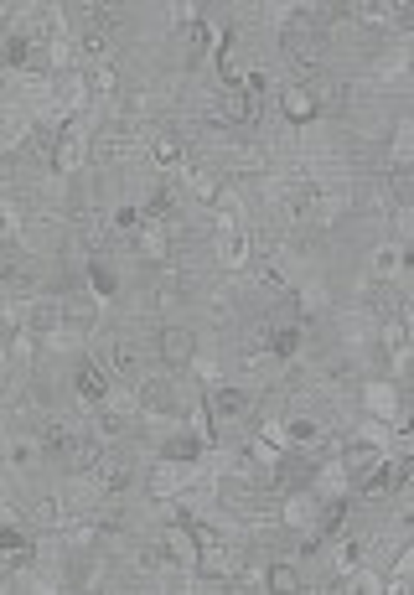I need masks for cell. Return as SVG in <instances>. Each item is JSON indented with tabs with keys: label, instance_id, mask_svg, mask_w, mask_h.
I'll return each mask as SVG.
<instances>
[{
	"label": "cell",
	"instance_id": "e575fe53",
	"mask_svg": "<svg viewBox=\"0 0 414 595\" xmlns=\"http://www.w3.org/2000/svg\"><path fill=\"white\" fill-rule=\"evenodd\" d=\"M192 373H197V378L207 383V389H223V368H218V357H202V352H197Z\"/></svg>",
	"mask_w": 414,
	"mask_h": 595
},
{
	"label": "cell",
	"instance_id": "8fae6325",
	"mask_svg": "<svg viewBox=\"0 0 414 595\" xmlns=\"http://www.w3.org/2000/svg\"><path fill=\"white\" fill-rule=\"evenodd\" d=\"M73 394H78L83 409H104V404L114 399V383L104 378L99 363H78V368H73Z\"/></svg>",
	"mask_w": 414,
	"mask_h": 595
},
{
	"label": "cell",
	"instance_id": "4dcf8cb0",
	"mask_svg": "<svg viewBox=\"0 0 414 595\" xmlns=\"http://www.w3.org/2000/svg\"><path fill=\"white\" fill-rule=\"evenodd\" d=\"M352 21H363V26H394L399 21V6H383V0H373V6H352Z\"/></svg>",
	"mask_w": 414,
	"mask_h": 595
},
{
	"label": "cell",
	"instance_id": "836d02e7",
	"mask_svg": "<svg viewBox=\"0 0 414 595\" xmlns=\"http://www.w3.org/2000/svg\"><path fill=\"white\" fill-rule=\"evenodd\" d=\"M389 580H404V585H414V544H399V554H394V570H389Z\"/></svg>",
	"mask_w": 414,
	"mask_h": 595
},
{
	"label": "cell",
	"instance_id": "ac0fdd59",
	"mask_svg": "<svg viewBox=\"0 0 414 595\" xmlns=\"http://www.w3.org/2000/svg\"><path fill=\"white\" fill-rule=\"evenodd\" d=\"M104 368H109L114 378H135V373H140V352H135V342L114 337V342L104 347Z\"/></svg>",
	"mask_w": 414,
	"mask_h": 595
},
{
	"label": "cell",
	"instance_id": "9c48e42d",
	"mask_svg": "<svg viewBox=\"0 0 414 595\" xmlns=\"http://www.w3.org/2000/svg\"><path fill=\"white\" fill-rule=\"evenodd\" d=\"M83 156H94L88 151V135H83V119H73V125H63V140H57V151H52V176H78L83 171Z\"/></svg>",
	"mask_w": 414,
	"mask_h": 595
},
{
	"label": "cell",
	"instance_id": "30bf717a",
	"mask_svg": "<svg viewBox=\"0 0 414 595\" xmlns=\"http://www.w3.org/2000/svg\"><path fill=\"white\" fill-rule=\"evenodd\" d=\"M358 394H363V409H368V420H378V425H394V420H399L404 399H399V389H394L389 378H368Z\"/></svg>",
	"mask_w": 414,
	"mask_h": 595
},
{
	"label": "cell",
	"instance_id": "7402d4cb",
	"mask_svg": "<svg viewBox=\"0 0 414 595\" xmlns=\"http://www.w3.org/2000/svg\"><path fill=\"white\" fill-rule=\"evenodd\" d=\"M285 430H290V445H301V451H311V445H321V440H327V430H321V420H316V414H290V420H285Z\"/></svg>",
	"mask_w": 414,
	"mask_h": 595
},
{
	"label": "cell",
	"instance_id": "cb8c5ba5",
	"mask_svg": "<svg viewBox=\"0 0 414 595\" xmlns=\"http://www.w3.org/2000/svg\"><path fill=\"white\" fill-rule=\"evenodd\" d=\"M264 171H270V151L264 145H239L233 151V176H259L264 182Z\"/></svg>",
	"mask_w": 414,
	"mask_h": 595
},
{
	"label": "cell",
	"instance_id": "d590c367",
	"mask_svg": "<svg viewBox=\"0 0 414 595\" xmlns=\"http://www.w3.org/2000/svg\"><path fill=\"white\" fill-rule=\"evenodd\" d=\"M244 94H249V99H264V94H270V73H264V68H249Z\"/></svg>",
	"mask_w": 414,
	"mask_h": 595
},
{
	"label": "cell",
	"instance_id": "f1b7e54d",
	"mask_svg": "<svg viewBox=\"0 0 414 595\" xmlns=\"http://www.w3.org/2000/svg\"><path fill=\"white\" fill-rule=\"evenodd\" d=\"M218 78H223V88H244L249 68H244V57H239V47H223V52H218Z\"/></svg>",
	"mask_w": 414,
	"mask_h": 595
},
{
	"label": "cell",
	"instance_id": "44dd1931",
	"mask_svg": "<svg viewBox=\"0 0 414 595\" xmlns=\"http://www.w3.org/2000/svg\"><path fill=\"white\" fill-rule=\"evenodd\" d=\"M327 306H332V290L321 285V280H311V285H301V290H295V311H301L306 321L327 316Z\"/></svg>",
	"mask_w": 414,
	"mask_h": 595
},
{
	"label": "cell",
	"instance_id": "9a60e30c",
	"mask_svg": "<svg viewBox=\"0 0 414 595\" xmlns=\"http://www.w3.org/2000/svg\"><path fill=\"white\" fill-rule=\"evenodd\" d=\"M88 476H94V482H99V492L104 497H120L130 482H135V466H130V456H104L94 471H88Z\"/></svg>",
	"mask_w": 414,
	"mask_h": 595
},
{
	"label": "cell",
	"instance_id": "8d00e7d4",
	"mask_svg": "<svg viewBox=\"0 0 414 595\" xmlns=\"http://www.w3.org/2000/svg\"><path fill=\"white\" fill-rule=\"evenodd\" d=\"M404 275H409V280H414V254H409V259H404Z\"/></svg>",
	"mask_w": 414,
	"mask_h": 595
},
{
	"label": "cell",
	"instance_id": "4316f807",
	"mask_svg": "<svg viewBox=\"0 0 414 595\" xmlns=\"http://www.w3.org/2000/svg\"><path fill=\"white\" fill-rule=\"evenodd\" d=\"M332 554H337V575H342V580H347V575H358L363 564H368V544H363V539H342Z\"/></svg>",
	"mask_w": 414,
	"mask_h": 595
},
{
	"label": "cell",
	"instance_id": "1f68e13d",
	"mask_svg": "<svg viewBox=\"0 0 414 595\" xmlns=\"http://www.w3.org/2000/svg\"><path fill=\"white\" fill-rule=\"evenodd\" d=\"M213 42H218V32H213V21H197V26H187V52H192V57H202V52H213Z\"/></svg>",
	"mask_w": 414,
	"mask_h": 595
},
{
	"label": "cell",
	"instance_id": "2e32d148",
	"mask_svg": "<svg viewBox=\"0 0 414 595\" xmlns=\"http://www.w3.org/2000/svg\"><path fill=\"white\" fill-rule=\"evenodd\" d=\"M145 264H166L171 259V249H176V238H171V228L166 223H145V233L135 238V244H130Z\"/></svg>",
	"mask_w": 414,
	"mask_h": 595
},
{
	"label": "cell",
	"instance_id": "8992f818",
	"mask_svg": "<svg viewBox=\"0 0 414 595\" xmlns=\"http://www.w3.org/2000/svg\"><path fill=\"white\" fill-rule=\"evenodd\" d=\"M197 471H202V466L166 461V456H161V461L151 466V476H145V492H151L156 502H171L176 492H187V487H192V476H197Z\"/></svg>",
	"mask_w": 414,
	"mask_h": 595
},
{
	"label": "cell",
	"instance_id": "4fadbf2b",
	"mask_svg": "<svg viewBox=\"0 0 414 595\" xmlns=\"http://www.w3.org/2000/svg\"><path fill=\"white\" fill-rule=\"evenodd\" d=\"M280 114L290 119V125H311V119H321V99L311 83H285L280 88Z\"/></svg>",
	"mask_w": 414,
	"mask_h": 595
},
{
	"label": "cell",
	"instance_id": "603a6c76",
	"mask_svg": "<svg viewBox=\"0 0 414 595\" xmlns=\"http://www.w3.org/2000/svg\"><path fill=\"white\" fill-rule=\"evenodd\" d=\"M264 590L270 595H301L306 585H301V570H295V564H270V570H264Z\"/></svg>",
	"mask_w": 414,
	"mask_h": 595
},
{
	"label": "cell",
	"instance_id": "ffe728a7",
	"mask_svg": "<svg viewBox=\"0 0 414 595\" xmlns=\"http://www.w3.org/2000/svg\"><path fill=\"white\" fill-rule=\"evenodd\" d=\"M389 166H394V171H414V119H399V125H394Z\"/></svg>",
	"mask_w": 414,
	"mask_h": 595
},
{
	"label": "cell",
	"instance_id": "ba28073f",
	"mask_svg": "<svg viewBox=\"0 0 414 595\" xmlns=\"http://www.w3.org/2000/svg\"><path fill=\"white\" fill-rule=\"evenodd\" d=\"M156 357L166 363V373L171 368H192L197 363V332L192 326H161L156 332Z\"/></svg>",
	"mask_w": 414,
	"mask_h": 595
},
{
	"label": "cell",
	"instance_id": "7a4b0ae2",
	"mask_svg": "<svg viewBox=\"0 0 414 595\" xmlns=\"http://www.w3.org/2000/svg\"><path fill=\"white\" fill-rule=\"evenodd\" d=\"M280 52H285V63H295L301 73H321V57H327V37H321L316 26L295 21L290 32H280Z\"/></svg>",
	"mask_w": 414,
	"mask_h": 595
},
{
	"label": "cell",
	"instance_id": "3957f363",
	"mask_svg": "<svg viewBox=\"0 0 414 595\" xmlns=\"http://www.w3.org/2000/svg\"><path fill=\"white\" fill-rule=\"evenodd\" d=\"M140 135V125H125V119H114V125H104V130H94L88 135V161H99V166H120V161H130L135 156V140Z\"/></svg>",
	"mask_w": 414,
	"mask_h": 595
},
{
	"label": "cell",
	"instance_id": "e0dca14e",
	"mask_svg": "<svg viewBox=\"0 0 414 595\" xmlns=\"http://www.w3.org/2000/svg\"><path fill=\"white\" fill-rule=\"evenodd\" d=\"M151 161L161 171H187V140L176 135V130H156L151 135Z\"/></svg>",
	"mask_w": 414,
	"mask_h": 595
},
{
	"label": "cell",
	"instance_id": "5bb4252c",
	"mask_svg": "<svg viewBox=\"0 0 414 595\" xmlns=\"http://www.w3.org/2000/svg\"><path fill=\"white\" fill-rule=\"evenodd\" d=\"M337 461L347 466V476H363V471H378L383 466V440H373V435H352L342 451H337Z\"/></svg>",
	"mask_w": 414,
	"mask_h": 595
},
{
	"label": "cell",
	"instance_id": "d6986e66",
	"mask_svg": "<svg viewBox=\"0 0 414 595\" xmlns=\"http://www.w3.org/2000/svg\"><path fill=\"white\" fill-rule=\"evenodd\" d=\"M404 259H409V254H404L399 244H378V249H373V259H368V270H373V285H389V280H394V275L404 270Z\"/></svg>",
	"mask_w": 414,
	"mask_h": 595
},
{
	"label": "cell",
	"instance_id": "5b68a950",
	"mask_svg": "<svg viewBox=\"0 0 414 595\" xmlns=\"http://www.w3.org/2000/svg\"><path fill=\"white\" fill-rule=\"evenodd\" d=\"M213 254H218V264H223L228 275L254 270V228H218Z\"/></svg>",
	"mask_w": 414,
	"mask_h": 595
},
{
	"label": "cell",
	"instance_id": "6da1fadb",
	"mask_svg": "<svg viewBox=\"0 0 414 595\" xmlns=\"http://www.w3.org/2000/svg\"><path fill=\"white\" fill-rule=\"evenodd\" d=\"M140 414H145V420H166V425L187 420V399H182V389H176L171 373L140 383Z\"/></svg>",
	"mask_w": 414,
	"mask_h": 595
},
{
	"label": "cell",
	"instance_id": "d4e9b609",
	"mask_svg": "<svg viewBox=\"0 0 414 595\" xmlns=\"http://www.w3.org/2000/svg\"><path fill=\"white\" fill-rule=\"evenodd\" d=\"M301 342H306V332H301V326H285V321H275L270 357H280V363H290V357H301Z\"/></svg>",
	"mask_w": 414,
	"mask_h": 595
},
{
	"label": "cell",
	"instance_id": "484cf974",
	"mask_svg": "<svg viewBox=\"0 0 414 595\" xmlns=\"http://www.w3.org/2000/svg\"><path fill=\"white\" fill-rule=\"evenodd\" d=\"M83 73H88V94H94V99H120V68H114V63L83 68Z\"/></svg>",
	"mask_w": 414,
	"mask_h": 595
},
{
	"label": "cell",
	"instance_id": "277c9868",
	"mask_svg": "<svg viewBox=\"0 0 414 595\" xmlns=\"http://www.w3.org/2000/svg\"><path fill=\"white\" fill-rule=\"evenodd\" d=\"M202 399H207V409H213L218 425H249L254 414H259V399H254L249 389H233V383H223V389H207Z\"/></svg>",
	"mask_w": 414,
	"mask_h": 595
},
{
	"label": "cell",
	"instance_id": "52a82bcc",
	"mask_svg": "<svg viewBox=\"0 0 414 595\" xmlns=\"http://www.w3.org/2000/svg\"><path fill=\"white\" fill-rule=\"evenodd\" d=\"M99 306H104V301H99L94 290H68V295H63V332L83 342V337L99 326Z\"/></svg>",
	"mask_w": 414,
	"mask_h": 595
},
{
	"label": "cell",
	"instance_id": "f546056e",
	"mask_svg": "<svg viewBox=\"0 0 414 595\" xmlns=\"http://www.w3.org/2000/svg\"><path fill=\"white\" fill-rule=\"evenodd\" d=\"M311 88H316V99H321V114H327V109H342L347 94H352L342 78H321V83H311Z\"/></svg>",
	"mask_w": 414,
	"mask_h": 595
},
{
	"label": "cell",
	"instance_id": "83f0119b",
	"mask_svg": "<svg viewBox=\"0 0 414 595\" xmlns=\"http://www.w3.org/2000/svg\"><path fill=\"white\" fill-rule=\"evenodd\" d=\"M383 590H389V580H383L373 564H363L358 575H347V580H342V595H383Z\"/></svg>",
	"mask_w": 414,
	"mask_h": 595
},
{
	"label": "cell",
	"instance_id": "7c38bea8",
	"mask_svg": "<svg viewBox=\"0 0 414 595\" xmlns=\"http://www.w3.org/2000/svg\"><path fill=\"white\" fill-rule=\"evenodd\" d=\"M182 187H187V197H192L197 207H218V197L228 192V187H223V176H218L213 166H202V161H187Z\"/></svg>",
	"mask_w": 414,
	"mask_h": 595
},
{
	"label": "cell",
	"instance_id": "d6a6232c",
	"mask_svg": "<svg viewBox=\"0 0 414 595\" xmlns=\"http://www.w3.org/2000/svg\"><path fill=\"white\" fill-rule=\"evenodd\" d=\"M83 275H88V290H94L99 301H109V295H114V275L104 270V264H83Z\"/></svg>",
	"mask_w": 414,
	"mask_h": 595
}]
</instances>
